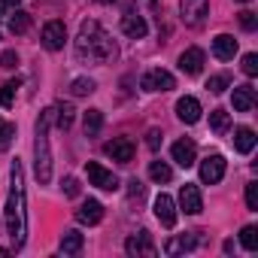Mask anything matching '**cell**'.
<instances>
[{"instance_id":"41","label":"cell","mask_w":258,"mask_h":258,"mask_svg":"<svg viewBox=\"0 0 258 258\" xmlns=\"http://www.w3.org/2000/svg\"><path fill=\"white\" fill-rule=\"evenodd\" d=\"M97 4H106V7H109V4H115V0H97Z\"/></svg>"},{"instance_id":"30","label":"cell","mask_w":258,"mask_h":258,"mask_svg":"<svg viewBox=\"0 0 258 258\" xmlns=\"http://www.w3.org/2000/svg\"><path fill=\"white\" fill-rule=\"evenodd\" d=\"M97 85H94V79H88V76H79V79H73V85H70V91L76 94V97H85V94H91Z\"/></svg>"},{"instance_id":"31","label":"cell","mask_w":258,"mask_h":258,"mask_svg":"<svg viewBox=\"0 0 258 258\" xmlns=\"http://www.w3.org/2000/svg\"><path fill=\"white\" fill-rule=\"evenodd\" d=\"M16 91H19V79H16V82H7L4 88H0V106H13Z\"/></svg>"},{"instance_id":"14","label":"cell","mask_w":258,"mask_h":258,"mask_svg":"<svg viewBox=\"0 0 258 258\" xmlns=\"http://www.w3.org/2000/svg\"><path fill=\"white\" fill-rule=\"evenodd\" d=\"M155 216H158V222L164 225V228H173L176 225V204H173V198L170 195H158L155 198Z\"/></svg>"},{"instance_id":"7","label":"cell","mask_w":258,"mask_h":258,"mask_svg":"<svg viewBox=\"0 0 258 258\" xmlns=\"http://www.w3.org/2000/svg\"><path fill=\"white\" fill-rule=\"evenodd\" d=\"M222 176H225V158L222 155H207L201 161V182L216 185V182H222Z\"/></svg>"},{"instance_id":"39","label":"cell","mask_w":258,"mask_h":258,"mask_svg":"<svg viewBox=\"0 0 258 258\" xmlns=\"http://www.w3.org/2000/svg\"><path fill=\"white\" fill-rule=\"evenodd\" d=\"M146 146H149V149H158V146H161V131H149V134H146Z\"/></svg>"},{"instance_id":"42","label":"cell","mask_w":258,"mask_h":258,"mask_svg":"<svg viewBox=\"0 0 258 258\" xmlns=\"http://www.w3.org/2000/svg\"><path fill=\"white\" fill-rule=\"evenodd\" d=\"M237 4H249V0H237Z\"/></svg>"},{"instance_id":"20","label":"cell","mask_w":258,"mask_h":258,"mask_svg":"<svg viewBox=\"0 0 258 258\" xmlns=\"http://www.w3.org/2000/svg\"><path fill=\"white\" fill-rule=\"evenodd\" d=\"M255 106V88L252 85H237L234 88V109L237 112H252Z\"/></svg>"},{"instance_id":"34","label":"cell","mask_w":258,"mask_h":258,"mask_svg":"<svg viewBox=\"0 0 258 258\" xmlns=\"http://www.w3.org/2000/svg\"><path fill=\"white\" fill-rule=\"evenodd\" d=\"M240 28H243V31H255V28H258V16H255L252 10H243V13H240Z\"/></svg>"},{"instance_id":"18","label":"cell","mask_w":258,"mask_h":258,"mask_svg":"<svg viewBox=\"0 0 258 258\" xmlns=\"http://www.w3.org/2000/svg\"><path fill=\"white\" fill-rule=\"evenodd\" d=\"M176 115H179V121L195 124V121L201 118V103H198V97H179V100H176Z\"/></svg>"},{"instance_id":"29","label":"cell","mask_w":258,"mask_h":258,"mask_svg":"<svg viewBox=\"0 0 258 258\" xmlns=\"http://www.w3.org/2000/svg\"><path fill=\"white\" fill-rule=\"evenodd\" d=\"M13 137H16V124H10V121L0 118V152H7L13 146Z\"/></svg>"},{"instance_id":"36","label":"cell","mask_w":258,"mask_h":258,"mask_svg":"<svg viewBox=\"0 0 258 258\" xmlns=\"http://www.w3.org/2000/svg\"><path fill=\"white\" fill-rule=\"evenodd\" d=\"M16 64H19V55H16L13 49H7L4 55H0V67H7V70H13Z\"/></svg>"},{"instance_id":"10","label":"cell","mask_w":258,"mask_h":258,"mask_svg":"<svg viewBox=\"0 0 258 258\" xmlns=\"http://www.w3.org/2000/svg\"><path fill=\"white\" fill-rule=\"evenodd\" d=\"M121 31H124V37H131V40H143L146 31H149V25H146V19H143L140 13L124 10V16H121Z\"/></svg>"},{"instance_id":"22","label":"cell","mask_w":258,"mask_h":258,"mask_svg":"<svg viewBox=\"0 0 258 258\" xmlns=\"http://www.w3.org/2000/svg\"><path fill=\"white\" fill-rule=\"evenodd\" d=\"M234 146L243 155H249L255 149V131H252V127H237V131H234Z\"/></svg>"},{"instance_id":"3","label":"cell","mask_w":258,"mask_h":258,"mask_svg":"<svg viewBox=\"0 0 258 258\" xmlns=\"http://www.w3.org/2000/svg\"><path fill=\"white\" fill-rule=\"evenodd\" d=\"M55 121V106L43 109L37 118V140H34V167L37 179L46 185L52 179V149H49V124Z\"/></svg>"},{"instance_id":"1","label":"cell","mask_w":258,"mask_h":258,"mask_svg":"<svg viewBox=\"0 0 258 258\" xmlns=\"http://www.w3.org/2000/svg\"><path fill=\"white\" fill-rule=\"evenodd\" d=\"M4 219H7V234L13 240V252H19L28 240V210H25V170L22 161H13L10 170V195H7V207H4Z\"/></svg>"},{"instance_id":"8","label":"cell","mask_w":258,"mask_h":258,"mask_svg":"<svg viewBox=\"0 0 258 258\" xmlns=\"http://www.w3.org/2000/svg\"><path fill=\"white\" fill-rule=\"evenodd\" d=\"M207 10H210V0H179L182 22H185V25H191V28H198V25L204 22Z\"/></svg>"},{"instance_id":"13","label":"cell","mask_w":258,"mask_h":258,"mask_svg":"<svg viewBox=\"0 0 258 258\" xmlns=\"http://www.w3.org/2000/svg\"><path fill=\"white\" fill-rule=\"evenodd\" d=\"M170 155H173V161L179 167H191L198 161V146H195V140H176L173 149H170Z\"/></svg>"},{"instance_id":"35","label":"cell","mask_w":258,"mask_h":258,"mask_svg":"<svg viewBox=\"0 0 258 258\" xmlns=\"http://www.w3.org/2000/svg\"><path fill=\"white\" fill-rule=\"evenodd\" d=\"M246 207L258 213V182H249L246 185Z\"/></svg>"},{"instance_id":"12","label":"cell","mask_w":258,"mask_h":258,"mask_svg":"<svg viewBox=\"0 0 258 258\" xmlns=\"http://www.w3.org/2000/svg\"><path fill=\"white\" fill-rule=\"evenodd\" d=\"M179 207H182L188 216H198V213L204 210V198H201V188H198V185H191V182H185V185L179 188Z\"/></svg>"},{"instance_id":"6","label":"cell","mask_w":258,"mask_h":258,"mask_svg":"<svg viewBox=\"0 0 258 258\" xmlns=\"http://www.w3.org/2000/svg\"><path fill=\"white\" fill-rule=\"evenodd\" d=\"M140 85H143V91H170V88H176V79H173V73L155 67L140 79Z\"/></svg>"},{"instance_id":"19","label":"cell","mask_w":258,"mask_h":258,"mask_svg":"<svg viewBox=\"0 0 258 258\" xmlns=\"http://www.w3.org/2000/svg\"><path fill=\"white\" fill-rule=\"evenodd\" d=\"M213 55H216L219 61H231V58L237 55V40H234L231 34H219V37L213 40Z\"/></svg>"},{"instance_id":"27","label":"cell","mask_w":258,"mask_h":258,"mask_svg":"<svg viewBox=\"0 0 258 258\" xmlns=\"http://www.w3.org/2000/svg\"><path fill=\"white\" fill-rule=\"evenodd\" d=\"M149 176H152L155 182H170V179H173V170H170V164H164V161H152V164H149Z\"/></svg>"},{"instance_id":"32","label":"cell","mask_w":258,"mask_h":258,"mask_svg":"<svg viewBox=\"0 0 258 258\" xmlns=\"http://www.w3.org/2000/svg\"><path fill=\"white\" fill-rule=\"evenodd\" d=\"M228 85H231V79H228L225 73H219V76H210V79H207V88H210L213 94H222Z\"/></svg>"},{"instance_id":"40","label":"cell","mask_w":258,"mask_h":258,"mask_svg":"<svg viewBox=\"0 0 258 258\" xmlns=\"http://www.w3.org/2000/svg\"><path fill=\"white\" fill-rule=\"evenodd\" d=\"M13 249H7V246H0V258H4V255H10Z\"/></svg>"},{"instance_id":"16","label":"cell","mask_w":258,"mask_h":258,"mask_svg":"<svg viewBox=\"0 0 258 258\" xmlns=\"http://www.w3.org/2000/svg\"><path fill=\"white\" fill-rule=\"evenodd\" d=\"M103 219V204L100 201H82L76 210V222L79 225H97Z\"/></svg>"},{"instance_id":"15","label":"cell","mask_w":258,"mask_h":258,"mask_svg":"<svg viewBox=\"0 0 258 258\" xmlns=\"http://www.w3.org/2000/svg\"><path fill=\"white\" fill-rule=\"evenodd\" d=\"M179 70L188 73V76H198V73L204 70V49H198V46L185 49V52L179 55Z\"/></svg>"},{"instance_id":"17","label":"cell","mask_w":258,"mask_h":258,"mask_svg":"<svg viewBox=\"0 0 258 258\" xmlns=\"http://www.w3.org/2000/svg\"><path fill=\"white\" fill-rule=\"evenodd\" d=\"M198 243H201V237H198V231H191V234H182V237H170L164 252L167 255H182V252H191Z\"/></svg>"},{"instance_id":"24","label":"cell","mask_w":258,"mask_h":258,"mask_svg":"<svg viewBox=\"0 0 258 258\" xmlns=\"http://www.w3.org/2000/svg\"><path fill=\"white\" fill-rule=\"evenodd\" d=\"M73 115H76V109H73L70 103H58V106H55V124L61 127V131H70Z\"/></svg>"},{"instance_id":"21","label":"cell","mask_w":258,"mask_h":258,"mask_svg":"<svg viewBox=\"0 0 258 258\" xmlns=\"http://www.w3.org/2000/svg\"><path fill=\"white\" fill-rule=\"evenodd\" d=\"M85 246V237L79 231H64L61 234V255H79Z\"/></svg>"},{"instance_id":"4","label":"cell","mask_w":258,"mask_h":258,"mask_svg":"<svg viewBox=\"0 0 258 258\" xmlns=\"http://www.w3.org/2000/svg\"><path fill=\"white\" fill-rule=\"evenodd\" d=\"M124 252H127V255H134V258H140V255H143V258H155V255H158V249H155L149 231L131 234V237H127V243H124Z\"/></svg>"},{"instance_id":"9","label":"cell","mask_w":258,"mask_h":258,"mask_svg":"<svg viewBox=\"0 0 258 258\" xmlns=\"http://www.w3.org/2000/svg\"><path fill=\"white\" fill-rule=\"evenodd\" d=\"M103 152H106L112 161H118V164H131V161H134V143L127 140V137H115V140H109V143L103 146Z\"/></svg>"},{"instance_id":"33","label":"cell","mask_w":258,"mask_h":258,"mask_svg":"<svg viewBox=\"0 0 258 258\" xmlns=\"http://www.w3.org/2000/svg\"><path fill=\"white\" fill-rule=\"evenodd\" d=\"M240 67H243V73H246V76H255V73H258V55H255V52H246Z\"/></svg>"},{"instance_id":"23","label":"cell","mask_w":258,"mask_h":258,"mask_svg":"<svg viewBox=\"0 0 258 258\" xmlns=\"http://www.w3.org/2000/svg\"><path fill=\"white\" fill-rule=\"evenodd\" d=\"M100 127H103V112H100V109H88L85 118H82V131H85V137L100 134Z\"/></svg>"},{"instance_id":"2","label":"cell","mask_w":258,"mask_h":258,"mask_svg":"<svg viewBox=\"0 0 258 258\" xmlns=\"http://www.w3.org/2000/svg\"><path fill=\"white\" fill-rule=\"evenodd\" d=\"M76 58L79 61H88V64H103L109 58H115V46L109 40V34L94 22H82L79 28V37H76Z\"/></svg>"},{"instance_id":"37","label":"cell","mask_w":258,"mask_h":258,"mask_svg":"<svg viewBox=\"0 0 258 258\" xmlns=\"http://www.w3.org/2000/svg\"><path fill=\"white\" fill-rule=\"evenodd\" d=\"M61 188H64V195H67V198H76V195H79V182H76L73 176H67V179L61 182Z\"/></svg>"},{"instance_id":"25","label":"cell","mask_w":258,"mask_h":258,"mask_svg":"<svg viewBox=\"0 0 258 258\" xmlns=\"http://www.w3.org/2000/svg\"><path fill=\"white\" fill-rule=\"evenodd\" d=\"M210 127H213V134H225L231 127V115L225 109H213L210 112Z\"/></svg>"},{"instance_id":"5","label":"cell","mask_w":258,"mask_h":258,"mask_svg":"<svg viewBox=\"0 0 258 258\" xmlns=\"http://www.w3.org/2000/svg\"><path fill=\"white\" fill-rule=\"evenodd\" d=\"M85 173H88V182L97 185V188H103V191H115L118 188V176L112 170H106L103 164H97V161H88Z\"/></svg>"},{"instance_id":"26","label":"cell","mask_w":258,"mask_h":258,"mask_svg":"<svg viewBox=\"0 0 258 258\" xmlns=\"http://www.w3.org/2000/svg\"><path fill=\"white\" fill-rule=\"evenodd\" d=\"M28 28H31V16L22 13V10H13V16H10V31H13V34H25Z\"/></svg>"},{"instance_id":"38","label":"cell","mask_w":258,"mask_h":258,"mask_svg":"<svg viewBox=\"0 0 258 258\" xmlns=\"http://www.w3.org/2000/svg\"><path fill=\"white\" fill-rule=\"evenodd\" d=\"M19 4H22V0H0V16H7V13L19 10Z\"/></svg>"},{"instance_id":"28","label":"cell","mask_w":258,"mask_h":258,"mask_svg":"<svg viewBox=\"0 0 258 258\" xmlns=\"http://www.w3.org/2000/svg\"><path fill=\"white\" fill-rule=\"evenodd\" d=\"M240 243H243L246 252H255V249H258V228H255V225H246V228L240 231Z\"/></svg>"},{"instance_id":"11","label":"cell","mask_w":258,"mask_h":258,"mask_svg":"<svg viewBox=\"0 0 258 258\" xmlns=\"http://www.w3.org/2000/svg\"><path fill=\"white\" fill-rule=\"evenodd\" d=\"M64 43H67V28H64V22H49V25L43 28V46H46L49 52H61Z\"/></svg>"}]
</instances>
